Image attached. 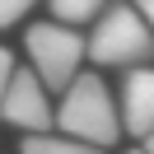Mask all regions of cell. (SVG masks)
<instances>
[{
  "mask_svg": "<svg viewBox=\"0 0 154 154\" xmlns=\"http://www.w3.org/2000/svg\"><path fill=\"white\" fill-rule=\"evenodd\" d=\"M56 122H61L66 135L89 140V145H98V149L117 145V135H122L117 103H112V94H107V84H103L98 75H75V84H70L66 98H61Z\"/></svg>",
  "mask_w": 154,
  "mask_h": 154,
  "instance_id": "obj_2",
  "label": "cell"
},
{
  "mask_svg": "<svg viewBox=\"0 0 154 154\" xmlns=\"http://www.w3.org/2000/svg\"><path fill=\"white\" fill-rule=\"evenodd\" d=\"M131 5H135V10H140V14H145V23H149V28H154V0H131Z\"/></svg>",
  "mask_w": 154,
  "mask_h": 154,
  "instance_id": "obj_10",
  "label": "cell"
},
{
  "mask_svg": "<svg viewBox=\"0 0 154 154\" xmlns=\"http://www.w3.org/2000/svg\"><path fill=\"white\" fill-rule=\"evenodd\" d=\"M0 117L10 126H23V131H47L51 126V103H47V84L38 79V70H14L10 89L0 98Z\"/></svg>",
  "mask_w": 154,
  "mask_h": 154,
  "instance_id": "obj_4",
  "label": "cell"
},
{
  "mask_svg": "<svg viewBox=\"0 0 154 154\" xmlns=\"http://www.w3.org/2000/svg\"><path fill=\"white\" fill-rule=\"evenodd\" d=\"M23 154H103L98 145L89 140H75V135H28L23 140Z\"/></svg>",
  "mask_w": 154,
  "mask_h": 154,
  "instance_id": "obj_6",
  "label": "cell"
},
{
  "mask_svg": "<svg viewBox=\"0 0 154 154\" xmlns=\"http://www.w3.org/2000/svg\"><path fill=\"white\" fill-rule=\"evenodd\" d=\"M23 47H28V61H33V70H38V79L47 89H70L75 84V75H79V61H84V51H89V38L79 28H70V23H33L28 28V38H23Z\"/></svg>",
  "mask_w": 154,
  "mask_h": 154,
  "instance_id": "obj_3",
  "label": "cell"
},
{
  "mask_svg": "<svg viewBox=\"0 0 154 154\" xmlns=\"http://www.w3.org/2000/svg\"><path fill=\"white\" fill-rule=\"evenodd\" d=\"M122 126L131 135L154 131V66H131L122 79Z\"/></svg>",
  "mask_w": 154,
  "mask_h": 154,
  "instance_id": "obj_5",
  "label": "cell"
},
{
  "mask_svg": "<svg viewBox=\"0 0 154 154\" xmlns=\"http://www.w3.org/2000/svg\"><path fill=\"white\" fill-rule=\"evenodd\" d=\"M89 61L98 66H149L154 61V28L145 23V14L135 10L131 0H117L94 19L89 33Z\"/></svg>",
  "mask_w": 154,
  "mask_h": 154,
  "instance_id": "obj_1",
  "label": "cell"
},
{
  "mask_svg": "<svg viewBox=\"0 0 154 154\" xmlns=\"http://www.w3.org/2000/svg\"><path fill=\"white\" fill-rule=\"evenodd\" d=\"M47 5H51V19L61 23H94L107 10V0H47Z\"/></svg>",
  "mask_w": 154,
  "mask_h": 154,
  "instance_id": "obj_7",
  "label": "cell"
},
{
  "mask_svg": "<svg viewBox=\"0 0 154 154\" xmlns=\"http://www.w3.org/2000/svg\"><path fill=\"white\" fill-rule=\"evenodd\" d=\"M131 154H145V149H131Z\"/></svg>",
  "mask_w": 154,
  "mask_h": 154,
  "instance_id": "obj_12",
  "label": "cell"
},
{
  "mask_svg": "<svg viewBox=\"0 0 154 154\" xmlns=\"http://www.w3.org/2000/svg\"><path fill=\"white\" fill-rule=\"evenodd\" d=\"M33 5H38V0H0V28H10L14 19H23Z\"/></svg>",
  "mask_w": 154,
  "mask_h": 154,
  "instance_id": "obj_8",
  "label": "cell"
},
{
  "mask_svg": "<svg viewBox=\"0 0 154 154\" xmlns=\"http://www.w3.org/2000/svg\"><path fill=\"white\" fill-rule=\"evenodd\" d=\"M145 154H154V131H149V135H145Z\"/></svg>",
  "mask_w": 154,
  "mask_h": 154,
  "instance_id": "obj_11",
  "label": "cell"
},
{
  "mask_svg": "<svg viewBox=\"0 0 154 154\" xmlns=\"http://www.w3.org/2000/svg\"><path fill=\"white\" fill-rule=\"evenodd\" d=\"M10 79H14V56L0 47V98H5V89H10Z\"/></svg>",
  "mask_w": 154,
  "mask_h": 154,
  "instance_id": "obj_9",
  "label": "cell"
}]
</instances>
